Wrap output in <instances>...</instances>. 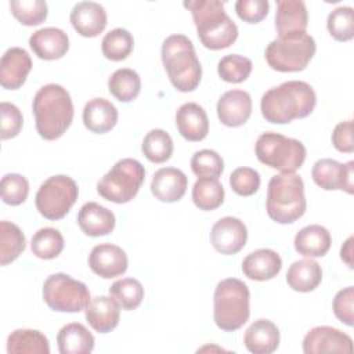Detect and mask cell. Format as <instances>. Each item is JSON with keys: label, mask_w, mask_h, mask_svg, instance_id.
Wrapping results in <instances>:
<instances>
[{"label": "cell", "mask_w": 354, "mask_h": 354, "mask_svg": "<svg viewBox=\"0 0 354 354\" xmlns=\"http://www.w3.org/2000/svg\"><path fill=\"white\" fill-rule=\"evenodd\" d=\"M252 61L239 54H228L218 61V76L227 83H242L252 72Z\"/></svg>", "instance_id": "cell-40"}, {"label": "cell", "mask_w": 354, "mask_h": 354, "mask_svg": "<svg viewBox=\"0 0 354 354\" xmlns=\"http://www.w3.org/2000/svg\"><path fill=\"white\" fill-rule=\"evenodd\" d=\"M109 295L123 310L130 311L141 304L144 299V288L136 278H122L111 285Z\"/></svg>", "instance_id": "cell-38"}, {"label": "cell", "mask_w": 354, "mask_h": 354, "mask_svg": "<svg viewBox=\"0 0 354 354\" xmlns=\"http://www.w3.org/2000/svg\"><path fill=\"white\" fill-rule=\"evenodd\" d=\"M30 249L32 253L39 259H55L64 249V236L58 230L53 227L40 228L32 236Z\"/></svg>", "instance_id": "cell-36"}, {"label": "cell", "mask_w": 354, "mask_h": 354, "mask_svg": "<svg viewBox=\"0 0 354 354\" xmlns=\"http://www.w3.org/2000/svg\"><path fill=\"white\" fill-rule=\"evenodd\" d=\"M0 115H1V130H0L1 140L17 137L24 124V118L18 106L11 102L3 101L0 104Z\"/></svg>", "instance_id": "cell-45"}, {"label": "cell", "mask_w": 354, "mask_h": 354, "mask_svg": "<svg viewBox=\"0 0 354 354\" xmlns=\"http://www.w3.org/2000/svg\"><path fill=\"white\" fill-rule=\"evenodd\" d=\"M43 299L51 310L59 313H79L91 301L88 288L64 272L53 274L44 281Z\"/></svg>", "instance_id": "cell-11"}, {"label": "cell", "mask_w": 354, "mask_h": 354, "mask_svg": "<svg viewBox=\"0 0 354 354\" xmlns=\"http://www.w3.org/2000/svg\"><path fill=\"white\" fill-rule=\"evenodd\" d=\"M307 8L301 0H278L275 12V29L278 37L303 33L307 29Z\"/></svg>", "instance_id": "cell-22"}, {"label": "cell", "mask_w": 354, "mask_h": 354, "mask_svg": "<svg viewBox=\"0 0 354 354\" xmlns=\"http://www.w3.org/2000/svg\"><path fill=\"white\" fill-rule=\"evenodd\" d=\"M12 15L25 26H36L46 21L48 8L43 0H11Z\"/></svg>", "instance_id": "cell-39"}, {"label": "cell", "mask_w": 354, "mask_h": 354, "mask_svg": "<svg viewBox=\"0 0 354 354\" xmlns=\"http://www.w3.org/2000/svg\"><path fill=\"white\" fill-rule=\"evenodd\" d=\"M248 228L236 217L227 216L214 223L210 231V242L221 254H235L246 245Z\"/></svg>", "instance_id": "cell-14"}, {"label": "cell", "mask_w": 354, "mask_h": 354, "mask_svg": "<svg viewBox=\"0 0 354 354\" xmlns=\"http://www.w3.org/2000/svg\"><path fill=\"white\" fill-rule=\"evenodd\" d=\"M32 109L39 136L48 141L59 138L68 130L75 113L71 94L55 83L39 88L33 97Z\"/></svg>", "instance_id": "cell-2"}, {"label": "cell", "mask_w": 354, "mask_h": 354, "mask_svg": "<svg viewBox=\"0 0 354 354\" xmlns=\"http://www.w3.org/2000/svg\"><path fill=\"white\" fill-rule=\"evenodd\" d=\"M8 354H48V339L36 329H17L7 337Z\"/></svg>", "instance_id": "cell-31"}, {"label": "cell", "mask_w": 354, "mask_h": 354, "mask_svg": "<svg viewBox=\"0 0 354 354\" xmlns=\"http://www.w3.org/2000/svg\"><path fill=\"white\" fill-rule=\"evenodd\" d=\"M282 268L281 256L272 249H257L242 261L243 274L253 281H268L278 275Z\"/></svg>", "instance_id": "cell-24"}, {"label": "cell", "mask_w": 354, "mask_h": 354, "mask_svg": "<svg viewBox=\"0 0 354 354\" xmlns=\"http://www.w3.org/2000/svg\"><path fill=\"white\" fill-rule=\"evenodd\" d=\"M79 196V188L69 176L48 177L35 196L36 209L47 220H59L68 214Z\"/></svg>", "instance_id": "cell-10"}, {"label": "cell", "mask_w": 354, "mask_h": 354, "mask_svg": "<svg viewBox=\"0 0 354 354\" xmlns=\"http://www.w3.org/2000/svg\"><path fill=\"white\" fill-rule=\"evenodd\" d=\"M133 47L134 39L131 33L124 28H115L109 30L101 41L102 54L111 61L126 59L133 51Z\"/></svg>", "instance_id": "cell-37"}, {"label": "cell", "mask_w": 354, "mask_h": 354, "mask_svg": "<svg viewBox=\"0 0 354 354\" xmlns=\"http://www.w3.org/2000/svg\"><path fill=\"white\" fill-rule=\"evenodd\" d=\"M188 185L187 176L176 167H162L152 176L151 192L160 202L171 203L180 201Z\"/></svg>", "instance_id": "cell-20"}, {"label": "cell", "mask_w": 354, "mask_h": 354, "mask_svg": "<svg viewBox=\"0 0 354 354\" xmlns=\"http://www.w3.org/2000/svg\"><path fill=\"white\" fill-rule=\"evenodd\" d=\"M353 303H354V288L347 286L336 293L332 304L335 317L343 324H346L347 326H353L354 324Z\"/></svg>", "instance_id": "cell-47"}, {"label": "cell", "mask_w": 354, "mask_h": 354, "mask_svg": "<svg viewBox=\"0 0 354 354\" xmlns=\"http://www.w3.org/2000/svg\"><path fill=\"white\" fill-rule=\"evenodd\" d=\"M144 180V166L136 159L124 158L97 183V192L109 202L127 203L138 194Z\"/></svg>", "instance_id": "cell-9"}, {"label": "cell", "mask_w": 354, "mask_h": 354, "mask_svg": "<svg viewBox=\"0 0 354 354\" xmlns=\"http://www.w3.org/2000/svg\"><path fill=\"white\" fill-rule=\"evenodd\" d=\"M317 50L311 35L293 33L272 40L264 53L268 65L278 72H299L306 69Z\"/></svg>", "instance_id": "cell-8"}, {"label": "cell", "mask_w": 354, "mask_h": 354, "mask_svg": "<svg viewBox=\"0 0 354 354\" xmlns=\"http://www.w3.org/2000/svg\"><path fill=\"white\" fill-rule=\"evenodd\" d=\"M260 174L252 167H238L230 176L232 191L241 196H250L260 188Z\"/></svg>", "instance_id": "cell-44"}, {"label": "cell", "mask_w": 354, "mask_h": 354, "mask_svg": "<svg viewBox=\"0 0 354 354\" xmlns=\"http://www.w3.org/2000/svg\"><path fill=\"white\" fill-rule=\"evenodd\" d=\"M321 281H322L321 266L311 257L301 259L292 263V266L286 272V282L296 292H303V293L311 292L315 288H318Z\"/></svg>", "instance_id": "cell-30"}, {"label": "cell", "mask_w": 354, "mask_h": 354, "mask_svg": "<svg viewBox=\"0 0 354 354\" xmlns=\"http://www.w3.org/2000/svg\"><path fill=\"white\" fill-rule=\"evenodd\" d=\"M243 343L253 354H271L279 346V330L272 321L260 318L246 329Z\"/></svg>", "instance_id": "cell-26"}, {"label": "cell", "mask_w": 354, "mask_h": 354, "mask_svg": "<svg viewBox=\"0 0 354 354\" xmlns=\"http://www.w3.org/2000/svg\"><path fill=\"white\" fill-rule=\"evenodd\" d=\"M0 192L4 203L18 206L28 198L29 183L22 174L8 173L0 181Z\"/></svg>", "instance_id": "cell-43"}, {"label": "cell", "mask_w": 354, "mask_h": 354, "mask_svg": "<svg viewBox=\"0 0 354 354\" xmlns=\"http://www.w3.org/2000/svg\"><path fill=\"white\" fill-rule=\"evenodd\" d=\"M108 90L118 101L130 102L140 94L141 79L136 71L130 68H120L108 79Z\"/></svg>", "instance_id": "cell-32"}, {"label": "cell", "mask_w": 354, "mask_h": 354, "mask_svg": "<svg viewBox=\"0 0 354 354\" xmlns=\"http://www.w3.org/2000/svg\"><path fill=\"white\" fill-rule=\"evenodd\" d=\"M88 266L98 277L111 279L126 272L129 260L122 248L112 243H100L91 249Z\"/></svg>", "instance_id": "cell-15"}, {"label": "cell", "mask_w": 354, "mask_h": 354, "mask_svg": "<svg viewBox=\"0 0 354 354\" xmlns=\"http://www.w3.org/2000/svg\"><path fill=\"white\" fill-rule=\"evenodd\" d=\"M267 213L279 224H290L299 220L307 207L304 183L296 173L272 176L267 188Z\"/></svg>", "instance_id": "cell-5"}, {"label": "cell", "mask_w": 354, "mask_h": 354, "mask_svg": "<svg viewBox=\"0 0 354 354\" xmlns=\"http://www.w3.org/2000/svg\"><path fill=\"white\" fill-rule=\"evenodd\" d=\"M162 64L173 87L181 93L194 91L202 77V66L191 39L185 35H170L160 50Z\"/></svg>", "instance_id": "cell-4"}, {"label": "cell", "mask_w": 354, "mask_h": 354, "mask_svg": "<svg viewBox=\"0 0 354 354\" xmlns=\"http://www.w3.org/2000/svg\"><path fill=\"white\" fill-rule=\"evenodd\" d=\"M115 214L97 202L84 203L77 213V224L88 236L108 235L115 228Z\"/></svg>", "instance_id": "cell-25"}, {"label": "cell", "mask_w": 354, "mask_h": 354, "mask_svg": "<svg viewBox=\"0 0 354 354\" xmlns=\"http://www.w3.org/2000/svg\"><path fill=\"white\" fill-rule=\"evenodd\" d=\"M118 301L112 296H97L91 299L86 307V319L90 326L98 333H108L113 330L120 318Z\"/></svg>", "instance_id": "cell-23"}, {"label": "cell", "mask_w": 354, "mask_h": 354, "mask_svg": "<svg viewBox=\"0 0 354 354\" xmlns=\"http://www.w3.org/2000/svg\"><path fill=\"white\" fill-rule=\"evenodd\" d=\"M191 169L199 178H218L224 170L223 158L213 149H201L191 158Z\"/></svg>", "instance_id": "cell-42"}, {"label": "cell", "mask_w": 354, "mask_h": 354, "mask_svg": "<svg viewBox=\"0 0 354 354\" xmlns=\"http://www.w3.org/2000/svg\"><path fill=\"white\" fill-rule=\"evenodd\" d=\"M194 18L201 43L210 50L230 47L238 37V26L224 11L220 0H188L184 1Z\"/></svg>", "instance_id": "cell-3"}, {"label": "cell", "mask_w": 354, "mask_h": 354, "mask_svg": "<svg viewBox=\"0 0 354 354\" xmlns=\"http://www.w3.org/2000/svg\"><path fill=\"white\" fill-rule=\"evenodd\" d=\"M330 36L337 41H347L354 37V11L348 6L335 8L326 21Z\"/></svg>", "instance_id": "cell-41"}, {"label": "cell", "mask_w": 354, "mask_h": 354, "mask_svg": "<svg viewBox=\"0 0 354 354\" xmlns=\"http://www.w3.org/2000/svg\"><path fill=\"white\" fill-rule=\"evenodd\" d=\"M250 113L252 97L245 90H228L217 102V116L224 126L239 127L246 123Z\"/></svg>", "instance_id": "cell-16"}, {"label": "cell", "mask_w": 354, "mask_h": 354, "mask_svg": "<svg viewBox=\"0 0 354 354\" xmlns=\"http://www.w3.org/2000/svg\"><path fill=\"white\" fill-rule=\"evenodd\" d=\"M61 354H88L94 348V336L79 322L64 325L57 335Z\"/></svg>", "instance_id": "cell-29"}, {"label": "cell", "mask_w": 354, "mask_h": 354, "mask_svg": "<svg viewBox=\"0 0 354 354\" xmlns=\"http://www.w3.org/2000/svg\"><path fill=\"white\" fill-rule=\"evenodd\" d=\"M340 257L350 268H353V236L347 238V241L343 243L340 249Z\"/></svg>", "instance_id": "cell-49"}, {"label": "cell", "mask_w": 354, "mask_h": 354, "mask_svg": "<svg viewBox=\"0 0 354 354\" xmlns=\"http://www.w3.org/2000/svg\"><path fill=\"white\" fill-rule=\"evenodd\" d=\"M32 69V59L21 47L8 48L0 61V84L7 90L19 88Z\"/></svg>", "instance_id": "cell-17"}, {"label": "cell", "mask_w": 354, "mask_h": 354, "mask_svg": "<svg viewBox=\"0 0 354 354\" xmlns=\"http://www.w3.org/2000/svg\"><path fill=\"white\" fill-rule=\"evenodd\" d=\"M118 109L106 98H93L83 108V123L93 133L104 134L118 123Z\"/></svg>", "instance_id": "cell-27"}, {"label": "cell", "mask_w": 354, "mask_h": 354, "mask_svg": "<svg viewBox=\"0 0 354 354\" xmlns=\"http://www.w3.org/2000/svg\"><path fill=\"white\" fill-rule=\"evenodd\" d=\"M26 248V239L21 228L10 221H0V264L14 261Z\"/></svg>", "instance_id": "cell-33"}, {"label": "cell", "mask_w": 354, "mask_h": 354, "mask_svg": "<svg viewBox=\"0 0 354 354\" xmlns=\"http://www.w3.org/2000/svg\"><path fill=\"white\" fill-rule=\"evenodd\" d=\"M106 11L95 1H80L71 11V24L83 37H95L106 26Z\"/></svg>", "instance_id": "cell-18"}, {"label": "cell", "mask_w": 354, "mask_h": 354, "mask_svg": "<svg viewBox=\"0 0 354 354\" xmlns=\"http://www.w3.org/2000/svg\"><path fill=\"white\" fill-rule=\"evenodd\" d=\"M192 201L201 210L217 209L224 202V188L218 178H198L192 187Z\"/></svg>", "instance_id": "cell-34"}, {"label": "cell", "mask_w": 354, "mask_h": 354, "mask_svg": "<svg viewBox=\"0 0 354 354\" xmlns=\"http://www.w3.org/2000/svg\"><path fill=\"white\" fill-rule=\"evenodd\" d=\"M353 160L343 165L335 159L324 158L314 163L311 176L314 183L325 191L342 189L353 194Z\"/></svg>", "instance_id": "cell-12"}, {"label": "cell", "mask_w": 354, "mask_h": 354, "mask_svg": "<svg viewBox=\"0 0 354 354\" xmlns=\"http://www.w3.org/2000/svg\"><path fill=\"white\" fill-rule=\"evenodd\" d=\"M213 317L216 325L225 332L243 326L250 315V292L245 282L236 278L220 281L213 296Z\"/></svg>", "instance_id": "cell-6"}, {"label": "cell", "mask_w": 354, "mask_h": 354, "mask_svg": "<svg viewBox=\"0 0 354 354\" xmlns=\"http://www.w3.org/2000/svg\"><path fill=\"white\" fill-rule=\"evenodd\" d=\"M176 126L187 141H202L209 133V119L196 102H185L176 112Z\"/></svg>", "instance_id": "cell-21"}, {"label": "cell", "mask_w": 354, "mask_h": 354, "mask_svg": "<svg viewBox=\"0 0 354 354\" xmlns=\"http://www.w3.org/2000/svg\"><path fill=\"white\" fill-rule=\"evenodd\" d=\"M142 153L152 163H163L173 153V140L170 134L162 129L148 131L141 144Z\"/></svg>", "instance_id": "cell-35"}, {"label": "cell", "mask_w": 354, "mask_h": 354, "mask_svg": "<svg viewBox=\"0 0 354 354\" xmlns=\"http://www.w3.org/2000/svg\"><path fill=\"white\" fill-rule=\"evenodd\" d=\"M270 4L267 0H238L235 11L238 17L248 24H257L268 14Z\"/></svg>", "instance_id": "cell-46"}, {"label": "cell", "mask_w": 354, "mask_h": 354, "mask_svg": "<svg viewBox=\"0 0 354 354\" xmlns=\"http://www.w3.org/2000/svg\"><path fill=\"white\" fill-rule=\"evenodd\" d=\"M257 159L282 173H295L306 160V147L296 138L285 137L279 133H263L254 145Z\"/></svg>", "instance_id": "cell-7"}, {"label": "cell", "mask_w": 354, "mask_h": 354, "mask_svg": "<svg viewBox=\"0 0 354 354\" xmlns=\"http://www.w3.org/2000/svg\"><path fill=\"white\" fill-rule=\"evenodd\" d=\"M317 104L314 88L303 80H289L267 90L260 102L263 118L275 124L308 116Z\"/></svg>", "instance_id": "cell-1"}, {"label": "cell", "mask_w": 354, "mask_h": 354, "mask_svg": "<svg viewBox=\"0 0 354 354\" xmlns=\"http://www.w3.org/2000/svg\"><path fill=\"white\" fill-rule=\"evenodd\" d=\"M303 351L306 354L322 353H351V337L332 326H315L307 332L303 339Z\"/></svg>", "instance_id": "cell-13"}, {"label": "cell", "mask_w": 354, "mask_h": 354, "mask_svg": "<svg viewBox=\"0 0 354 354\" xmlns=\"http://www.w3.org/2000/svg\"><path fill=\"white\" fill-rule=\"evenodd\" d=\"M332 144L340 152L351 153L354 151L353 120H344L336 124L332 133Z\"/></svg>", "instance_id": "cell-48"}, {"label": "cell", "mask_w": 354, "mask_h": 354, "mask_svg": "<svg viewBox=\"0 0 354 354\" xmlns=\"http://www.w3.org/2000/svg\"><path fill=\"white\" fill-rule=\"evenodd\" d=\"M332 243L329 231L319 225L311 224L303 227L295 236V249L304 257H322L328 253Z\"/></svg>", "instance_id": "cell-28"}, {"label": "cell", "mask_w": 354, "mask_h": 354, "mask_svg": "<svg viewBox=\"0 0 354 354\" xmlns=\"http://www.w3.org/2000/svg\"><path fill=\"white\" fill-rule=\"evenodd\" d=\"M32 51L46 61H53L64 57L69 48V37L59 28H41L29 37Z\"/></svg>", "instance_id": "cell-19"}]
</instances>
